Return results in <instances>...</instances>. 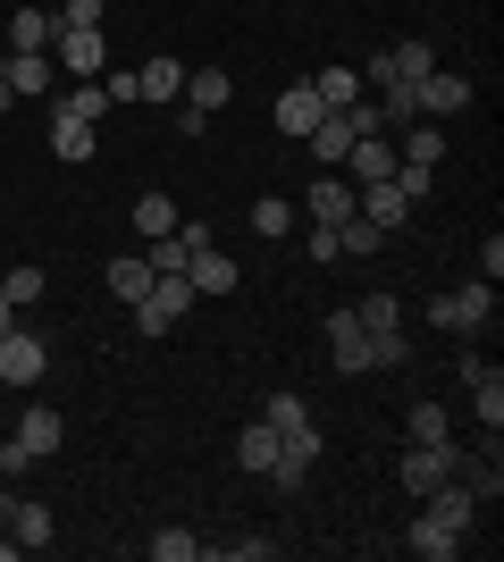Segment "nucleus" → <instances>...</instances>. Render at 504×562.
Here are the masks:
<instances>
[{"instance_id": "nucleus-1", "label": "nucleus", "mask_w": 504, "mask_h": 562, "mask_svg": "<svg viewBox=\"0 0 504 562\" xmlns=\"http://www.w3.org/2000/svg\"><path fill=\"white\" fill-rule=\"evenodd\" d=\"M227 101H236V76H227V68H186V93H177V135H202Z\"/></svg>"}, {"instance_id": "nucleus-2", "label": "nucleus", "mask_w": 504, "mask_h": 562, "mask_svg": "<svg viewBox=\"0 0 504 562\" xmlns=\"http://www.w3.org/2000/svg\"><path fill=\"white\" fill-rule=\"evenodd\" d=\"M488 319H496V285L488 278H471V285H455V294L429 303V328H446V336H480Z\"/></svg>"}, {"instance_id": "nucleus-3", "label": "nucleus", "mask_w": 504, "mask_h": 562, "mask_svg": "<svg viewBox=\"0 0 504 562\" xmlns=\"http://www.w3.org/2000/svg\"><path fill=\"white\" fill-rule=\"evenodd\" d=\"M455 378L471 386V412H480V428L496 437V428H504V370H496V361H480V352L462 345V352H455Z\"/></svg>"}, {"instance_id": "nucleus-4", "label": "nucleus", "mask_w": 504, "mask_h": 562, "mask_svg": "<svg viewBox=\"0 0 504 562\" xmlns=\"http://www.w3.org/2000/svg\"><path fill=\"white\" fill-rule=\"evenodd\" d=\"M43 378H51V345H43V336H25V328H9V336H0V386H18V395H25V386H43Z\"/></svg>"}, {"instance_id": "nucleus-5", "label": "nucleus", "mask_w": 504, "mask_h": 562, "mask_svg": "<svg viewBox=\"0 0 504 562\" xmlns=\"http://www.w3.org/2000/svg\"><path fill=\"white\" fill-rule=\"evenodd\" d=\"M51 68H68L76 85H85V76H101V68H110V43H101V25H76V34L59 25V34H51Z\"/></svg>"}, {"instance_id": "nucleus-6", "label": "nucleus", "mask_w": 504, "mask_h": 562, "mask_svg": "<svg viewBox=\"0 0 504 562\" xmlns=\"http://www.w3.org/2000/svg\"><path fill=\"white\" fill-rule=\"evenodd\" d=\"M395 479H404V495H412V504H421L429 487H446V479H455V437H446V446H404Z\"/></svg>"}, {"instance_id": "nucleus-7", "label": "nucleus", "mask_w": 504, "mask_h": 562, "mask_svg": "<svg viewBox=\"0 0 504 562\" xmlns=\"http://www.w3.org/2000/svg\"><path fill=\"white\" fill-rule=\"evenodd\" d=\"M294 211L312 218V227H336V218H354V186H345V177H336V168H320L312 186L294 193Z\"/></svg>"}, {"instance_id": "nucleus-8", "label": "nucleus", "mask_w": 504, "mask_h": 562, "mask_svg": "<svg viewBox=\"0 0 504 562\" xmlns=\"http://www.w3.org/2000/svg\"><path fill=\"white\" fill-rule=\"evenodd\" d=\"M421 520H437V529L471 538V520H480V495L462 487V479H446V487H429V495H421Z\"/></svg>"}, {"instance_id": "nucleus-9", "label": "nucleus", "mask_w": 504, "mask_h": 562, "mask_svg": "<svg viewBox=\"0 0 504 562\" xmlns=\"http://www.w3.org/2000/svg\"><path fill=\"white\" fill-rule=\"evenodd\" d=\"M412 101H421V117H462V110H471V76L429 68L421 85H412Z\"/></svg>"}, {"instance_id": "nucleus-10", "label": "nucleus", "mask_w": 504, "mask_h": 562, "mask_svg": "<svg viewBox=\"0 0 504 562\" xmlns=\"http://www.w3.org/2000/svg\"><path fill=\"white\" fill-rule=\"evenodd\" d=\"M328 361L345 378H370V328H361L354 311H328Z\"/></svg>"}, {"instance_id": "nucleus-11", "label": "nucleus", "mask_w": 504, "mask_h": 562, "mask_svg": "<svg viewBox=\"0 0 504 562\" xmlns=\"http://www.w3.org/2000/svg\"><path fill=\"white\" fill-rule=\"evenodd\" d=\"M0 76H9V93H18V101L59 93V68H51V50H9V59H0Z\"/></svg>"}, {"instance_id": "nucleus-12", "label": "nucleus", "mask_w": 504, "mask_h": 562, "mask_svg": "<svg viewBox=\"0 0 504 562\" xmlns=\"http://www.w3.org/2000/svg\"><path fill=\"white\" fill-rule=\"evenodd\" d=\"M18 446L34 453V462H51V453L68 446V420H59L51 403H25V412H18Z\"/></svg>"}, {"instance_id": "nucleus-13", "label": "nucleus", "mask_w": 504, "mask_h": 562, "mask_svg": "<svg viewBox=\"0 0 504 562\" xmlns=\"http://www.w3.org/2000/svg\"><path fill=\"white\" fill-rule=\"evenodd\" d=\"M186 278H193V294H236L244 269L219 252V244H193V252H186Z\"/></svg>"}, {"instance_id": "nucleus-14", "label": "nucleus", "mask_w": 504, "mask_h": 562, "mask_svg": "<svg viewBox=\"0 0 504 562\" xmlns=\"http://www.w3.org/2000/svg\"><path fill=\"white\" fill-rule=\"evenodd\" d=\"M9 538H18V554H43V546L59 538V520H51V504L18 495V504H9Z\"/></svg>"}, {"instance_id": "nucleus-15", "label": "nucleus", "mask_w": 504, "mask_h": 562, "mask_svg": "<svg viewBox=\"0 0 504 562\" xmlns=\"http://www.w3.org/2000/svg\"><path fill=\"white\" fill-rule=\"evenodd\" d=\"M303 151H312L320 168H345V151H354V117H345V110H320V126L303 135Z\"/></svg>"}, {"instance_id": "nucleus-16", "label": "nucleus", "mask_w": 504, "mask_h": 562, "mask_svg": "<svg viewBox=\"0 0 504 562\" xmlns=\"http://www.w3.org/2000/svg\"><path fill=\"white\" fill-rule=\"evenodd\" d=\"M395 160H404V151H395L387 135H361L354 151H345V168H354V186H379V177H395Z\"/></svg>"}, {"instance_id": "nucleus-17", "label": "nucleus", "mask_w": 504, "mask_h": 562, "mask_svg": "<svg viewBox=\"0 0 504 562\" xmlns=\"http://www.w3.org/2000/svg\"><path fill=\"white\" fill-rule=\"evenodd\" d=\"M312 126H320V93H312V76H303V85L278 93V135H312Z\"/></svg>"}, {"instance_id": "nucleus-18", "label": "nucleus", "mask_w": 504, "mask_h": 562, "mask_svg": "<svg viewBox=\"0 0 504 562\" xmlns=\"http://www.w3.org/2000/svg\"><path fill=\"white\" fill-rule=\"evenodd\" d=\"M135 85H144L152 110H168V101L186 93V59H152V68H135Z\"/></svg>"}, {"instance_id": "nucleus-19", "label": "nucleus", "mask_w": 504, "mask_h": 562, "mask_svg": "<svg viewBox=\"0 0 504 562\" xmlns=\"http://www.w3.org/2000/svg\"><path fill=\"white\" fill-rule=\"evenodd\" d=\"M51 110H59V117H85V126H101V117H110V93H101V76H85V85H68Z\"/></svg>"}, {"instance_id": "nucleus-20", "label": "nucleus", "mask_w": 504, "mask_h": 562, "mask_svg": "<svg viewBox=\"0 0 504 562\" xmlns=\"http://www.w3.org/2000/svg\"><path fill=\"white\" fill-rule=\"evenodd\" d=\"M93 143H101V135L85 126V117H59V110H51V151H59L68 168H76V160H93Z\"/></svg>"}, {"instance_id": "nucleus-21", "label": "nucleus", "mask_w": 504, "mask_h": 562, "mask_svg": "<svg viewBox=\"0 0 504 562\" xmlns=\"http://www.w3.org/2000/svg\"><path fill=\"white\" fill-rule=\"evenodd\" d=\"M101 278H110V294H119V303H144V294H152V260L126 252V260H110Z\"/></svg>"}, {"instance_id": "nucleus-22", "label": "nucleus", "mask_w": 504, "mask_h": 562, "mask_svg": "<svg viewBox=\"0 0 504 562\" xmlns=\"http://www.w3.org/2000/svg\"><path fill=\"white\" fill-rule=\"evenodd\" d=\"M336 252H354V260H370V252H387V227L379 218H336Z\"/></svg>"}, {"instance_id": "nucleus-23", "label": "nucleus", "mask_w": 504, "mask_h": 562, "mask_svg": "<svg viewBox=\"0 0 504 562\" xmlns=\"http://www.w3.org/2000/svg\"><path fill=\"white\" fill-rule=\"evenodd\" d=\"M395 151H404L412 168H437V160H446V135H437V126H421V117H412V126H395Z\"/></svg>"}, {"instance_id": "nucleus-24", "label": "nucleus", "mask_w": 504, "mask_h": 562, "mask_svg": "<svg viewBox=\"0 0 504 562\" xmlns=\"http://www.w3.org/2000/svg\"><path fill=\"white\" fill-rule=\"evenodd\" d=\"M294 218H303V211H294L287 193H261V202H253V235H269V244H287Z\"/></svg>"}, {"instance_id": "nucleus-25", "label": "nucleus", "mask_w": 504, "mask_h": 562, "mask_svg": "<svg viewBox=\"0 0 504 562\" xmlns=\"http://www.w3.org/2000/svg\"><path fill=\"white\" fill-rule=\"evenodd\" d=\"M404 546H412L421 562H455V554H462V538H455V529H437V520H412Z\"/></svg>"}, {"instance_id": "nucleus-26", "label": "nucleus", "mask_w": 504, "mask_h": 562, "mask_svg": "<svg viewBox=\"0 0 504 562\" xmlns=\"http://www.w3.org/2000/svg\"><path fill=\"white\" fill-rule=\"evenodd\" d=\"M51 34H59L51 9H18V18H9V50H51Z\"/></svg>"}, {"instance_id": "nucleus-27", "label": "nucleus", "mask_w": 504, "mask_h": 562, "mask_svg": "<svg viewBox=\"0 0 504 562\" xmlns=\"http://www.w3.org/2000/svg\"><path fill=\"white\" fill-rule=\"evenodd\" d=\"M312 93H320V110H354L361 101V68H320Z\"/></svg>"}, {"instance_id": "nucleus-28", "label": "nucleus", "mask_w": 504, "mask_h": 562, "mask_svg": "<svg viewBox=\"0 0 504 562\" xmlns=\"http://www.w3.org/2000/svg\"><path fill=\"white\" fill-rule=\"evenodd\" d=\"M404 437H412V446H446V437H455L446 403H412V412H404Z\"/></svg>"}, {"instance_id": "nucleus-29", "label": "nucleus", "mask_w": 504, "mask_h": 562, "mask_svg": "<svg viewBox=\"0 0 504 562\" xmlns=\"http://www.w3.org/2000/svg\"><path fill=\"white\" fill-rule=\"evenodd\" d=\"M354 319H361L370 336H395V328H404V303H395V294L379 285V294H361V303H354Z\"/></svg>"}, {"instance_id": "nucleus-30", "label": "nucleus", "mask_w": 504, "mask_h": 562, "mask_svg": "<svg viewBox=\"0 0 504 562\" xmlns=\"http://www.w3.org/2000/svg\"><path fill=\"white\" fill-rule=\"evenodd\" d=\"M236 462H244V470H269V462H278V428H269V420H253V428L236 437Z\"/></svg>"}, {"instance_id": "nucleus-31", "label": "nucleus", "mask_w": 504, "mask_h": 562, "mask_svg": "<svg viewBox=\"0 0 504 562\" xmlns=\"http://www.w3.org/2000/svg\"><path fill=\"white\" fill-rule=\"evenodd\" d=\"M168 227H177V202H168V193H135V235L152 244V235H168Z\"/></svg>"}, {"instance_id": "nucleus-32", "label": "nucleus", "mask_w": 504, "mask_h": 562, "mask_svg": "<svg viewBox=\"0 0 504 562\" xmlns=\"http://www.w3.org/2000/svg\"><path fill=\"white\" fill-rule=\"evenodd\" d=\"M152 562H202V538L193 529H152Z\"/></svg>"}, {"instance_id": "nucleus-33", "label": "nucleus", "mask_w": 504, "mask_h": 562, "mask_svg": "<svg viewBox=\"0 0 504 562\" xmlns=\"http://www.w3.org/2000/svg\"><path fill=\"white\" fill-rule=\"evenodd\" d=\"M43 269H9V278H0V303H9V311H25V303H43Z\"/></svg>"}, {"instance_id": "nucleus-34", "label": "nucleus", "mask_w": 504, "mask_h": 562, "mask_svg": "<svg viewBox=\"0 0 504 562\" xmlns=\"http://www.w3.org/2000/svg\"><path fill=\"white\" fill-rule=\"evenodd\" d=\"M412 361V336L395 328V336H370V370H404Z\"/></svg>"}, {"instance_id": "nucleus-35", "label": "nucleus", "mask_w": 504, "mask_h": 562, "mask_svg": "<svg viewBox=\"0 0 504 562\" xmlns=\"http://www.w3.org/2000/svg\"><path fill=\"white\" fill-rule=\"evenodd\" d=\"M101 93H110V110H135L144 85H135V68H119V76H101Z\"/></svg>"}, {"instance_id": "nucleus-36", "label": "nucleus", "mask_w": 504, "mask_h": 562, "mask_svg": "<svg viewBox=\"0 0 504 562\" xmlns=\"http://www.w3.org/2000/svg\"><path fill=\"white\" fill-rule=\"evenodd\" d=\"M101 9H110V0H59L51 18H59V25H68V34H76V25H101Z\"/></svg>"}, {"instance_id": "nucleus-37", "label": "nucleus", "mask_w": 504, "mask_h": 562, "mask_svg": "<svg viewBox=\"0 0 504 562\" xmlns=\"http://www.w3.org/2000/svg\"><path fill=\"white\" fill-rule=\"evenodd\" d=\"M303 252H312L320 269H336V260H345V252H336V227H312V235H303Z\"/></svg>"}, {"instance_id": "nucleus-38", "label": "nucleus", "mask_w": 504, "mask_h": 562, "mask_svg": "<svg viewBox=\"0 0 504 562\" xmlns=\"http://www.w3.org/2000/svg\"><path fill=\"white\" fill-rule=\"evenodd\" d=\"M18 470H34V453H25L18 437H9V446H0V479H9V487H18Z\"/></svg>"}, {"instance_id": "nucleus-39", "label": "nucleus", "mask_w": 504, "mask_h": 562, "mask_svg": "<svg viewBox=\"0 0 504 562\" xmlns=\"http://www.w3.org/2000/svg\"><path fill=\"white\" fill-rule=\"evenodd\" d=\"M9 110H18V93H9V76H0V117H9Z\"/></svg>"}, {"instance_id": "nucleus-40", "label": "nucleus", "mask_w": 504, "mask_h": 562, "mask_svg": "<svg viewBox=\"0 0 504 562\" xmlns=\"http://www.w3.org/2000/svg\"><path fill=\"white\" fill-rule=\"evenodd\" d=\"M9 328H18V311H9V303H0V336H9Z\"/></svg>"}]
</instances>
